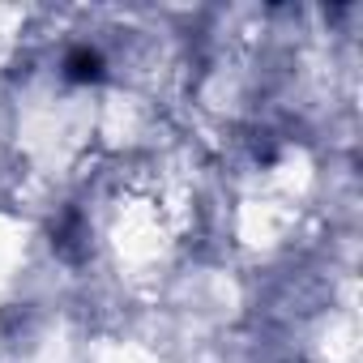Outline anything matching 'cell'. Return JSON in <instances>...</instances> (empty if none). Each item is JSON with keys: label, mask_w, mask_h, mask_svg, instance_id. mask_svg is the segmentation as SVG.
Returning a JSON list of instances; mask_svg holds the SVG:
<instances>
[{"label": "cell", "mask_w": 363, "mask_h": 363, "mask_svg": "<svg viewBox=\"0 0 363 363\" xmlns=\"http://www.w3.org/2000/svg\"><path fill=\"white\" fill-rule=\"evenodd\" d=\"M65 77H69V82H77V86L99 82V77H103V56H99V52H90V48H73V52H69V60H65Z\"/></svg>", "instance_id": "1"}]
</instances>
